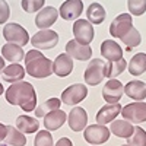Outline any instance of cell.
Wrapping results in <instances>:
<instances>
[{
	"label": "cell",
	"mask_w": 146,
	"mask_h": 146,
	"mask_svg": "<svg viewBox=\"0 0 146 146\" xmlns=\"http://www.w3.org/2000/svg\"><path fill=\"white\" fill-rule=\"evenodd\" d=\"M6 100L10 105H19L23 111L31 113L36 108V94L29 82L12 83L6 89Z\"/></svg>",
	"instance_id": "1"
},
{
	"label": "cell",
	"mask_w": 146,
	"mask_h": 146,
	"mask_svg": "<svg viewBox=\"0 0 146 146\" xmlns=\"http://www.w3.org/2000/svg\"><path fill=\"white\" fill-rule=\"evenodd\" d=\"M25 72L29 76L36 79H44L53 75V62L44 56L32 58L31 62L25 63Z\"/></svg>",
	"instance_id": "2"
},
{
	"label": "cell",
	"mask_w": 146,
	"mask_h": 146,
	"mask_svg": "<svg viewBox=\"0 0 146 146\" xmlns=\"http://www.w3.org/2000/svg\"><path fill=\"white\" fill-rule=\"evenodd\" d=\"M85 82L91 86H95V85H100L104 78H107V63L101 58H92L86 70H85Z\"/></svg>",
	"instance_id": "3"
},
{
	"label": "cell",
	"mask_w": 146,
	"mask_h": 146,
	"mask_svg": "<svg viewBox=\"0 0 146 146\" xmlns=\"http://www.w3.org/2000/svg\"><path fill=\"white\" fill-rule=\"evenodd\" d=\"M3 36L5 40L10 44H16V45H27L29 41V35L25 28H22L19 23H6L3 28Z\"/></svg>",
	"instance_id": "4"
},
{
	"label": "cell",
	"mask_w": 146,
	"mask_h": 146,
	"mask_svg": "<svg viewBox=\"0 0 146 146\" xmlns=\"http://www.w3.org/2000/svg\"><path fill=\"white\" fill-rule=\"evenodd\" d=\"M121 115L131 124H140L146 121V102H131L121 108Z\"/></svg>",
	"instance_id": "5"
},
{
	"label": "cell",
	"mask_w": 146,
	"mask_h": 146,
	"mask_svg": "<svg viewBox=\"0 0 146 146\" xmlns=\"http://www.w3.org/2000/svg\"><path fill=\"white\" fill-rule=\"evenodd\" d=\"M57 42L58 35L56 31L51 29H41L31 38V44L34 45V48H38V50H50L57 45Z\"/></svg>",
	"instance_id": "6"
},
{
	"label": "cell",
	"mask_w": 146,
	"mask_h": 146,
	"mask_svg": "<svg viewBox=\"0 0 146 146\" xmlns=\"http://www.w3.org/2000/svg\"><path fill=\"white\" fill-rule=\"evenodd\" d=\"M86 95H88V88L82 83H75L63 91L60 101L66 105H76L86 98Z\"/></svg>",
	"instance_id": "7"
},
{
	"label": "cell",
	"mask_w": 146,
	"mask_h": 146,
	"mask_svg": "<svg viewBox=\"0 0 146 146\" xmlns=\"http://www.w3.org/2000/svg\"><path fill=\"white\" fill-rule=\"evenodd\" d=\"M73 34H75V41L83 45H89L94 40L95 31L91 22L83 19H76L75 25H73Z\"/></svg>",
	"instance_id": "8"
},
{
	"label": "cell",
	"mask_w": 146,
	"mask_h": 146,
	"mask_svg": "<svg viewBox=\"0 0 146 146\" xmlns=\"http://www.w3.org/2000/svg\"><path fill=\"white\" fill-rule=\"evenodd\" d=\"M83 137L88 143L91 145H101L105 143L110 139V129H107L105 126L101 124H92L85 127L83 131Z\"/></svg>",
	"instance_id": "9"
},
{
	"label": "cell",
	"mask_w": 146,
	"mask_h": 146,
	"mask_svg": "<svg viewBox=\"0 0 146 146\" xmlns=\"http://www.w3.org/2000/svg\"><path fill=\"white\" fill-rule=\"evenodd\" d=\"M133 28V19L131 15L129 13H121L118 15L110 25V34H111L114 38H123V36Z\"/></svg>",
	"instance_id": "10"
},
{
	"label": "cell",
	"mask_w": 146,
	"mask_h": 146,
	"mask_svg": "<svg viewBox=\"0 0 146 146\" xmlns=\"http://www.w3.org/2000/svg\"><path fill=\"white\" fill-rule=\"evenodd\" d=\"M123 94H124V85L117 79H108V82L104 85L102 96L105 102L108 104H117L121 100Z\"/></svg>",
	"instance_id": "11"
},
{
	"label": "cell",
	"mask_w": 146,
	"mask_h": 146,
	"mask_svg": "<svg viewBox=\"0 0 146 146\" xmlns=\"http://www.w3.org/2000/svg\"><path fill=\"white\" fill-rule=\"evenodd\" d=\"M83 12V3L82 0H66V2L60 6L58 15L64 21H76L80 18Z\"/></svg>",
	"instance_id": "12"
},
{
	"label": "cell",
	"mask_w": 146,
	"mask_h": 146,
	"mask_svg": "<svg viewBox=\"0 0 146 146\" xmlns=\"http://www.w3.org/2000/svg\"><path fill=\"white\" fill-rule=\"evenodd\" d=\"M66 54L70 56L72 58L80 60V62H86V60H89L92 57V48L89 45L79 44L75 40H70L66 44Z\"/></svg>",
	"instance_id": "13"
},
{
	"label": "cell",
	"mask_w": 146,
	"mask_h": 146,
	"mask_svg": "<svg viewBox=\"0 0 146 146\" xmlns=\"http://www.w3.org/2000/svg\"><path fill=\"white\" fill-rule=\"evenodd\" d=\"M57 18H58V12L56 7H53V6L42 7L35 18V25L40 29H47L57 21Z\"/></svg>",
	"instance_id": "14"
},
{
	"label": "cell",
	"mask_w": 146,
	"mask_h": 146,
	"mask_svg": "<svg viewBox=\"0 0 146 146\" xmlns=\"http://www.w3.org/2000/svg\"><path fill=\"white\" fill-rule=\"evenodd\" d=\"M121 104H107V105H104L100 111H98V114H96V123L98 124H101V126H105V124H108V123H111V121H114L115 120V117L121 113Z\"/></svg>",
	"instance_id": "15"
},
{
	"label": "cell",
	"mask_w": 146,
	"mask_h": 146,
	"mask_svg": "<svg viewBox=\"0 0 146 146\" xmlns=\"http://www.w3.org/2000/svg\"><path fill=\"white\" fill-rule=\"evenodd\" d=\"M88 124V114L82 107H75L69 113V127L73 131H80L85 130Z\"/></svg>",
	"instance_id": "16"
},
{
	"label": "cell",
	"mask_w": 146,
	"mask_h": 146,
	"mask_svg": "<svg viewBox=\"0 0 146 146\" xmlns=\"http://www.w3.org/2000/svg\"><path fill=\"white\" fill-rule=\"evenodd\" d=\"M72 70H73V60L66 53L58 54L57 58L53 62V73H56L58 78L69 76L72 73Z\"/></svg>",
	"instance_id": "17"
},
{
	"label": "cell",
	"mask_w": 146,
	"mask_h": 146,
	"mask_svg": "<svg viewBox=\"0 0 146 146\" xmlns=\"http://www.w3.org/2000/svg\"><path fill=\"white\" fill-rule=\"evenodd\" d=\"M101 56H104V58L108 62H117L123 58V50L114 40H105L101 44Z\"/></svg>",
	"instance_id": "18"
},
{
	"label": "cell",
	"mask_w": 146,
	"mask_h": 146,
	"mask_svg": "<svg viewBox=\"0 0 146 146\" xmlns=\"http://www.w3.org/2000/svg\"><path fill=\"white\" fill-rule=\"evenodd\" d=\"M124 94L137 102L146 98V83L142 80H131L124 86Z\"/></svg>",
	"instance_id": "19"
},
{
	"label": "cell",
	"mask_w": 146,
	"mask_h": 146,
	"mask_svg": "<svg viewBox=\"0 0 146 146\" xmlns=\"http://www.w3.org/2000/svg\"><path fill=\"white\" fill-rule=\"evenodd\" d=\"M67 115L66 113L63 111V110H56V111H51V113H48L44 115V126H45V130L48 131H53V130H57L60 129L63 124H64V121H66Z\"/></svg>",
	"instance_id": "20"
},
{
	"label": "cell",
	"mask_w": 146,
	"mask_h": 146,
	"mask_svg": "<svg viewBox=\"0 0 146 146\" xmlns=\"http://www.w3.org/2000/svg\"><path fill=\"white\" fill-rule=\"evenodd\" d=\"M3 80L9 82V83H16V82H22V79L25 78V67H22L18 63H10L9 66H6L2 72Z\"/></svg>",
	"instance_id": "21"
},
{
	"label": "cell",
	"mask_w": 146,
	"mask_h": 146,
	"mask_svg": "<svg viewBox=\"0 0 146 146\" xmlns=\"http://www.w3.org/2000/svg\"><path fill=\"white\" fill-rule=\"evenodd\" d=\"M133 130L135 126L126 120H114L111 121V126H110V133H114L117 137L121 139H127L133 135Z\"/></svg>",
	"instance_id": "22"
},
{
	"label": "cell",
	"mask_w": 146,
	"mask_h": 146,
	"mask_svg": "<svg viewBox=\"0 0 146 146\" xmlns=\"http://www.w3.org/2000/svg\"><path fill=\"white\" fill-rule=\"evenodd\" d=\"M40 123L38 120L29 115H19L16 118V129L23 135H31L34 131H38Z\"/></svg>",
	"instance_id": "23"
},
{
	"label": "cell",
	"mask_w": 146,
	"mask_h": 146,
	"mask_svg": "<svg viewBox=\"0 0 146 146\" xmlns=\"http://www.w3.org/2000/svg\"><path fill=\"white\" fill-rule=\"evenodd\" d=\"M129 73L131 76H140L146 72V54L145 53H137L131 57L129 62Z\"/></svg>",
	"instance_id": "24"
},
{
	"label": "cell",
	"mask_w": 146,
	"mask_h": 146,
	"mask_svg": "<svg viewBox=\"0 0 146 146\" xmlns=\"http://www.w3.org/2000/svg\"><path fill=\"white\" fill-rule=\"evenodd\" d=\"M2 56L9 60L10 63H19L21 60L25 57V53H23L22 47L21 45H16V44H5L3 48H2Z\"/></svg>",
	"instance_id": "25"
},
{
	"label": "cell",
	"mask_w": 146,
	"mask_h": 146,
	"mask_svg": "<svg viewBox=\"0 0 146 146\" xmlns=\"http://www.w3.org/2000/svg\"><path fill=\"white\" fill-rule=\"evenodd\" d=\"M6 137L5 142L9 146H25L27 145V137L23 133H21L16 127L13 126H6Z\"/></svg>",
	"instance_id": "26"
},
{
	"label": "cell",
	"mask_w": 146,
	"mask_h": 146,
	"mask_svg": "<svg viewBox=\"0 0 146 146\" xmlns=\"http://www.w3.org/2000/svg\"><path fill=\"white\" fill-rule=\"evenodd\" d=\"M86 16H88V22H91L92 25H100V23L104 22L107 13L104 6H101L100 3H91L86 10Z\"/></svg>",
	"instance_id": "27"
},
{
	"label": "cell",
	"mask_w": 146,
	"mask_h": 146,
	"mask_svg": "<svg viewBox=\"0 0 146 146\" xmlns=\"http://www.w3.org/2000/svg\"><path fill=\"white\" fill-rule=\"evenodd\" d=\"M60 105H62V101L58 98H50V100H47L45 102H42L41 105H38L35 108V115L36 117H44L48 113L60 110Z\"/></svg>",
	"instance_id": "28"
},
{
	"label": "cell",
	"mask_w": 146,
	"mask_h": 146,
	"mask_svg": "<svg viewBox=\"0 0 146 146\" xmlns=\"http://www.w3.org/2000/svg\"><path fill=\"white\" fill-rule=\"evenodd\" d=\"M127 67V62L124 58H120L117 62H108L107 63V78L108 79H114L118 75H121Z\"/></svg>",
	"instance_id": "29"
},
{
	"label": "cell",
	"mask_w": 146,
	"mask_h": 146,
	"mask_svg": "<svg viewBox=\"0 0 146 146\" xmlns=\"http://www.w3.org/2000/svg\"><path fill=\"white\" fill-rule=\"evenodd\" d=\"M121 41H123V44H126L127 50H130V48H135L137 45H140L142 42V35L140 32L136 29V28H131L123 38H121Z\"/></svg>",
	"instance_id": "30"
},
{
	"label": "cell",
	"mask_w": 146,
	"mask_h": 146,
	"mask_svg": "<svg viewBox=\"0 0 146 146\" xmlns=\"http://www.w3.org/2000/svg\"><path fill=\"white\" fill-rule=\"evenodd\" d=\"M127 145H130V146H146V131L142 127L135 126L133 135L130 137H127Z\"/></svg>",
	"instance_id": "31"
},
{
	"label": "cell",
	"mask_w": 146,
	"mask_h": 146,
	"mask_svg": "<svg viewBox=\"0 0 146 146\" xmlns=\"http://www.w3.org/2000/svg\"><path fill=\"white\" fill-rule=\"evenodd\" d=\"M129 12L135 16H140L146 12V0H127Z\"/></svg>",
	"instance_id": "32"
},
{
	"label": "cell",
	"mask_w": 146,
	"mask_h": 146,
	"mask_svg": "<svg viewBox=\"0 0 146 146\" xmlns=\"http://www.w3.org/2000/svg\"><path fill=\"white\" fill-rule=\"evenodd\" d=\"M34 146H54L53 145V136L48 130H41L36 133L34 139Z\"/></svg>",
	"instance_id": "33"
},
{
	"label": "cell",
	"mask_w": 146,
	"mask_h": 146,
	"mask_svg": "<svg viewBox=\"0 0 146 146\" xmlns=\"http://www.w3.org/2000/svg\"><path fill=\"white\" fill-rule=\"evenodd\" d=\"M44 2L45 0H22V9L27 13H34L44 7Z\"/></svg>",
	"instance_id": "34"
},
{
	"label": "cell",
	"mask_w": 146,
	"mask_h": 146,
	"mask_svg": "<svg viewBox=\"0 0 146 146\" xmlns=\"http://www.w3.org/2000/svg\"><path fill=\"white\" fill-rule=\"evenodd\" d=\"M9 16H10V7L7 2L6 0H0V25L9 21Z\"/></svg>",
	"instance_id": "35"
},
{
	"label": "cell",
	"mask_w": 146,
	"mask_h": 146,
	"mask_svg": "<svg viewBox=\"0 0 146 146\" xmlns=\"http://www.w3.org/2000/svg\"><path fill=\"white\" fill-rule=\"evenodd\" d=\"M54 146H73V143H72V140L69 137H62V139L57 140V143Z\"/></svg>",
	"instance_id": "36"
},
{
	"label": "cell",
	"mask_w": 146,
	"mask_h": 146,
	"mask_svg": "<svg viewBox=\"0 0 146 146\" xmlns=\"http://www.w3.org/2000/svg\"><path fill=\"white\" fill-rule=\"evenodd\" d=\"M6 124H3V123H0V142H3L5 140V137H6Z\"/></svg>",
	"instance_id": "37"
},
{
	"label": "cell",
	"mask_w": 146,
	"mask_h": 146,
	"mask_svg": "<svg viewBox=\"0 0 146 146\" xmlns=\"http://www.w3.org/2000/svg\"><path fill=\"white\" fill-rule=\"evenodd\" d=\"M6 66H5V58L2 57V56H0V73H2L3 72V69H5Z\"/></svg>",
	"instance_id": "38"
},
{
	"label": "cell",
	"mask_w": 146,
	"mask_h": 146,
	"mask_svg": "<svg viewBox=\"0 0 146 146\" xmlns=\"http://www.w3.org/2000/svg\"><path fill=\"white\" fill-rule=\"evenodd\" d=\"M3 92H5V88H3V85H2V83H0V95H2Z\"/></svg>",
	"instance_id": "39"
},
{
	"label": "cell",
	"mask_w": 146,
	"mask_h": 146,
	"mask_svg": "<svg viewBox=\"0 0 146 146\" xmlns=\"http://www.w3.org/2000/svg\"><path fill=\"white\" fill-rule=\"evenodd\" d=\"M121 146H130V145H121Z\"/></svg>",
	"instance_id": "40"
}]
</instances>
